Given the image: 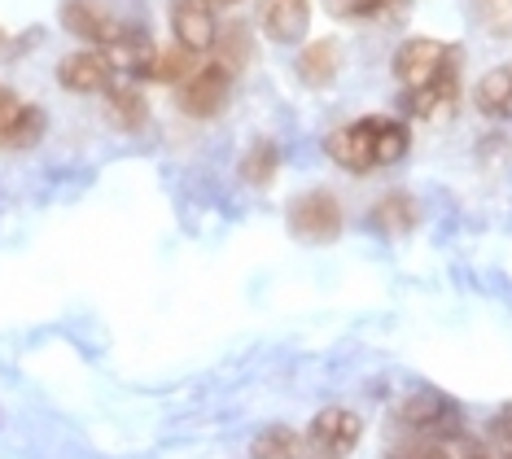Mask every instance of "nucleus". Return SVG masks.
<instances>
[{"label": "nucleus", "instance_id": "dca6fc26", "mask_svg": "<svg viewBox=\"0 0 512 459\" xmlns=\"http://www.w3.org/2000/svg\"><path fill=\"white\" fill-rule=\"evenodd\" d=\"M106 101H110V119L119 123V127H127V132H136V127L145 123V97L136 92L132 84H114L110 92H106Z\"/></svg>", "mask_w": 512, "mask_h": 459}, {"label": "nucleus", "instance_id": "6ab92c4d", "mask_svg": "<svg viewBox=\"0 0 512 459\" xmlns=\"http://www.w3.org/2000/svg\"><path fill=\"white\" fill-rule=\"evenodd\" d=\"M412 197H403V193H394V197H386V202H381V210L377 215H372V223H381V228L386 232H403L407 223H412Z\"/></svg>", "mask_w": 512, "mask_h": 459}, {"label": "nucleus", "instance_id": "7ed1b4c3", "mask_svg": "<svg viewBox=\"0 0 512 459\" xmlns=\"http://www.w3.org/2000/svg\"><path fill=\"white\" fill-rule=\"evenodd\" d=\"M394 420L416 433V438H447V433H460V407L456 398L438 394V390H416L407 394L399 407H394Z\"/></svg>", "mask_w": 512, "mask_h": 459}, {"label": "nucleus", "instance_id": "9d476101", "mask_svg": "<svg viewBox=\"0 0 512 459\" xmlns=\"http://www.w3.org/2000/svg\"><path fill=\"white\" fill-rule=\"evenodd\" d=\"M359 433H364V425H359V416L355 411H346V407H324L316 420H311V429H307V442L311 446H320L324 455H351L355 451V442H359Z\"/></svg>", "mask_w": 512, "mask_h": 459}, {"label": "nucleus", "instance_id": "ddd939ff", "mask_svg": "<svg viewBox=\"0 0 512 459\" xmlns=\"http://www.w3.org/2000/svg\"><path fill=\"white\" fill-rule=\"evenodd\" d=\"M337 66H342L337 40H316V44H307L302 57H298V75H302V84H311V88L329 84V79L337 75Z\"/></svg>", "mask_w": 512, "mask_h": 459}, {"label": "nucleus", "instance_id": "423d86ee", "mask_svg": "<svg viewBox=\"0 0 512 459\" xmlns=\"http://www.w3.org/2000/svg\"><path fill=\"white\" fill-rule=\"evenodd\" d=\"M44 127H49V119H44L40 105H31V101H22L18 92L0 88V145L31 149L44 136Z\"/></svg>", "mask_w": 512, "mask_h": 459}, {"label": "nucleus", "instance_id": "4be33fe9", "mask_svg": "<svg viewBox=\"0 0 512 459\" xmlns=\"http://www.w3.org/2000/svg\"><path fill=\"white\" fill-rule=\"evenodd\" d=\"M298 459H337V455H324L320 446H311V442H302V455Z\"/></svg>", "mask_w": 512, "mask_h": 459}, {"label": "nucleus", "instance_id": "39448f33", "mask_svg": "<svg viewBox=\"0 0 512 459\" xmlns=\"http://www.w3.org/2000/svg\"><path fill=\"white\" fill-rule=\"evenodd\" d=\"M224 97H228V66L224 62L197 66L180 84V110L193 114V119H211V114H219L224 110Z\"/></svg>", "mask_w": 512, "mask_h": 459}, {"label": "nucleus", "instance_id": "f3484780", "mask_svg": "<svg viewBox=\"0 0 512 459\" xmlns=\"http://www.w3.org/2000/svg\"><path fill=\"white\" fill-rule=\"evenodd\" d=\"M250 455L254 459H298L302 455V438L294 429H285V425H272V429H263L259 438H254Z\"/></svg>", "mask_w": 512, "mask_h": 459}, {"label": "nucleus", "instance_id": "f257e3e1", "mask_svg": "<svg viewBox=\"0 0 512 459\" xmlns=\"http://www.w3.org/2000/svg\"><path fill=\"white\" fill-rule=\"evenodd\" d=\"M407 145H412L407 123L386 119V114H372V119H359V123L329 136V158L351 175H368V171L394 167V162L407 153Z\"/></svg>", "mask_w": 512, "mask_h": 459}, {"label": "nucleus", "instance_id": "f8f14e48", "mask_svg": "<svg viewBox=\"0 0 512 459\" xmlns=\"http://www.w3.org/2000/svg\"><path fill=\"white\" fill-rule=\"evenodd\" d=\"M307 18H311V5H307V0H263V9H259L263 31L272 35L276 44L298 40L302 27H307Z\"/></svg>", "mask_w": 512, "mask_h": 459}, {"label": "nucleus", "instance_id": "9b49d317", "mask_svg": "<svg viewBox=\"0 0 512 459\" xmlns=\"http://www.w3.org/2000/svg\"><path fill=\"white\" fill-rule=\"evenodd\" d=\"M482 455L469 438H460V433H447V438H416V433H407L386 451V459H473Z\"/></svg>", "mask_w": 512, "mask_h": 459}, {"label": "nucleus", "instance_id": "412c9836", "mask_svg": "<svg viewBox=\"0 0 512 459\" xmlns=\"http://www.w3.org/2000/svg\"><path fill=\"white\" fill-rule=\"evenodd\" d=\"M491 438H495L499 446H508V455H512V403L495 411V420H491Z\"/></svg>", "mask_w": 512, "mask_h": 459}, {"label": "nucleus", "instance_id": "393cba45", "mask_svg": "<svg viewBox=\"0 0 512 459\" xmlns=\"http://www.w3.org/2000/svg\"><path fill=\"white\" fill-rule=\"evenodd\" d=\"M508 459H512V455H508Z\"/></svg>", "mask_w": 512, "mask_h": 459}, {"label": "nucleus", "instance_id": "f03ea898", "mask_svg": "<svg viewBox=\"0 0 512 459\" xmlns=\"http://www.w3.org/2000/svg\"><path fill=\"white\" fill-rule=\"evenodd\" d=\"M394 79L403 84V92H421L447 79H460V49L442 40H407L394 53Z\"/></svg>", "mask_w": 512, "mask_h": 459}, {"label": "nucleus", "instance_id": "0eeeda50", "mask_svg": "<svg viewBox=\"0 0 512 459\" xmlns=\"http://www.w3.org/2000/svg\"><path fill=\"white\" fill-rule=\"evenodd\" d=\"M62 27L79 35V40L106 49V44H114V35L123 31V22H114V14L101 0H62Z\"/></svg>", "mask_w": 512, "mask_h": 459}, {"label": "nucleus", "instance_id": "6e6552de", "mask_svg": "<svg viewBox=\"0 0 512 459\" xmlns=\"http://www.w3.org/2000/svg\"><path fill=\"white\" fill-rule=\"evenodd\" d=\"M114 75H119V70L110 66V57L101 49L71 53V57H62V66H57V84L66 92H110Z\"/></svg>", "mask_w": 512, "mask_h": 459}, {"label": "nucleus", "instance_id": "4468645a", "mask_svg": "<svg viewBox=\"0 0 512 459\" xmlns=\"http://www.w3.org/2000/svg\"><path fill=\"white\" fill-rule=\"evenodd\" d=\"M477 110L491 114V119H508L512 114V70L499 66L477 84Z\"/></svg>", "mask_w": 512, "mask_h": 459}, {"label": "nucleus", "instance_id": "2eb2a0df", "mask_svg": "<svg viewBox=\"0 0 512 459\" xmlns=\"http://www.w3.org/2000/svg\"><path fill=\"white\" fill-rule=\"evenodd\" d=\"M197 70V53H189V49H158L154 53V66H149V75L145 79H154V84H184Z\"/></svg>", "mask_w": 512, "mask_h": 459}, {"label": "nucleus", "instance_id": "b1692460", "mask_svg": "<svg viewBox=\"0 0 512 459\" xmlns=\"http://www.w3.org/2000/svg\"><path fill=\"white\" fill-rule=\"evenodd\" d=\"M0 40H5V35H0Z\"/></svg>", "mask_w": 512, "mask_h": 459}, {"label": "nucleus", "instance_id": "20e7f679", "mask_svg": "<svg viewBox=\"0 0 512 459\" xmlns=\"http://www.w3.org/2000/svg\"><path fill=\"white\" fill-rule=\"evenodd\" d=\"M289 232L298 241H333L342 232V206L333 193H307L289 206Z\"/></svg>", "mask_w": 512, "mask_h": 459}, {"label": "nucleus", "instance_id": "5701e85b", "mask_svg": "<svg viewBox=\"0 0 512 459\" xmlns=\"http://www.w3.org/2000/svg\"><path fill=\"white\" fill-rule=\"evenodd\" d=\"M473 459H491V455H473Z\"/></svg>", "mask_w": 512, "mask_h": 459}, {"label": "nucleus", "instance_id": "a211bd4d", "mask_svg": "<svg viewBox=\"0 0 512 459\" xmlns=\"http://www.w3.org/2000/svg\"><path fill=\"white\" fill-rule=\"evenodd\" d=\"M241 167H246L241 175H246L250 184H267V180L276 175V149L267 145V140H259V145L246 153V162H241Z\"/></svg>", "mask_w": 512, "mask_h": 459}, {"label": "nucleus", "instance_id": "1a4fd4ad", "mask_svg": "<svg viewBox=\"0 0 512 459\" xmlns=\"http://www.w3.org/2000/svg\"><path fill=\"white\" fill-rule=\"evenodd\" d=\"M171 27H176V44L189 53H202L215 44L219 22H215V5L211 0H176L171 5Z\"/></svg>", "mask_w": 512, "mask_h": 459}, {"label": "nucleus", "instance_id": "aec40b11", "mask_svg": "<svg viewBox=\"0 0 512 459\" xmlns=\"http://www.w3.org/2000/svg\"><path fill=\"white\" fill-rule=\"evenodd\" d=\"M324 5H329V14H337V18H372V14H381L390 0H324Z\"/></svg>", "mask_w": 512, "mask_h": 459}]
</instances>
